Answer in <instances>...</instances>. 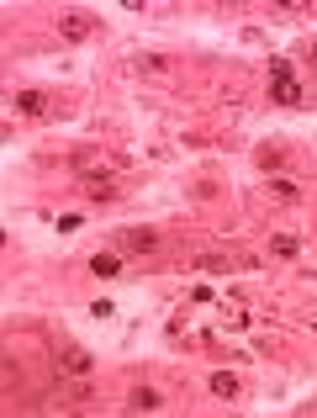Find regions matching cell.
Returning a JSON list of instances; mask_svg holds the SVG:
<instances>
[{
	"mask_svg": "<svg viewBox=\"0 0 317 418\" xmlns=\"http://www.w3.org/2000/svg\"><path fill=\"white\" fill-rule=\"evenodd\" d=\"M270 96L281 101V106H296V101H302V85H296V74H291V64H286V59L270 64Z\"/></svg>",
	"mask_w": 317,
	"mask_h": 418,
	"instance_id": "obj_1",
	"label": "cell"
},
{
	"mask_svg": "<svg viewBox=\"0 0 317 418\" xmlns=\"http://www.w3.org/2000/svg\"><path fill=\"white\" fill-rule=\"evenodd\" d=\"M111 249H159V233H153V228H122L117 239H111Z\"/></svg>",
	"mask_w": 317,
	"mask_h": 418,
	"instance_id": "obj_2",
	"label": "cell"
},
{
	"mask_svg": "<svg viewBox=\"0 0 317 418\" xmlns=\"http://www.w3.org/2000/svg\"><path fill=\"white\" fill-rule=\"evenodd\" d=\"M59 32H64V43H85V37L95 32V16H90V11H64Z\"/></svg>",
	"mask_w": 317,
	"mask_h": 418,
	"instance_id": "obj_3",
	"label": "cell"
},
{
	"mask_svg": "<svg viewBox=\"0 0 317 418\" xmlns=\"http://www.w3.org/2000/svg\"><path fill=\"white\" fill-rule=\"evenodd\" d=\"M85 191H90L95 202H111V196H117V180L106 175V169H85Z\"/></svg>",
	"mask_w": 317,
	"mask_h": 418,
	"instance_id": "obj_4",
	"label": "cell"
},
{
	"mask_svg": "<svg viewBox=\"0 0 317 418\" xmlns=\"http://www.w3.org/2000/svg\"><path fill=\"white\" fill-rule=\"evenodd\" d=\"M16 111H22V117H43L48 96H43V90H22V96H16Z\"/></svg>",
	"mask_w": 317,
	"mask_h": 418,
	"instance_id": "obj_5",
	"label": "cell"
},
{
	"mask_svg": "<svg viewBox=\"0 0 317 418\" xmlns=\"http://www.w3.org/2000/svg\"><path fill=\"white\" fill-rule=\"evenodd\" d=\"M127 407H132V413H153V407H159V392H153V386H132Z\"/></svg>",
	"mask_w": 317,
	"mask_h": 418,
	"instance_id": "obj_6",
	"label": "cell"
},
{
	"mask_svg": "<svg viewBox=\"0 0 317 418\" xmlns=\"http://www.w3.org/2000/svg\"><path fill=\"white\" fill-rule=\"evenodd\" d=\"M64 370L69 376H90V355L85 349H64Z\"/></svg>",
	"mask_w": 317,
	"mask_h": 418,
	"instance_id": "obj_7",
	"label": "cell"
},
{
	"mask_svg": "<svg viewBox=\"0 0 317 418\" xmlns=\"http://www.w3.org/2000/svg\"><path fill=\"white\" fill-rule=\"evenodd\" d=\"M211 392L217 397H238V376L233 370H217V376H211Z\"/></svg>",
	"mask_w": 317,
	"mask_h": 418,
	"instance_id": "obj_8",
	"label": "cell"
},
{
	"mask_svg": "<svg viewBox=\"0 0 317 418\" xmlns=\"http://www.w3.org/2000/svg\"><path fill=\"white\" fill-rule=\"evenodd\" d=\"M296 249H302V239H296V233H275V244H270V254H281V260H291Z\"/></svg>",
	"mask_w": 317,
	"mask_h": 418,
	"instance_id": "obj_9",
	"label": "cell"
},
{
	"mask_svg": "<svg viewBox=\"0 0 317 418\" xmlns=\"http://www.w3.org/2000/svg\"><path fill=\"white\" fill-rule=\"evenodd\" d=\"M90 270H95V275H117V270H122V260H117V254H95Z\"/></svg>",
	"mask_w": 317,
	"mask_h": 418,
	"instance_id": "obj_10",
	"label": "cell"
}]
</instances>
